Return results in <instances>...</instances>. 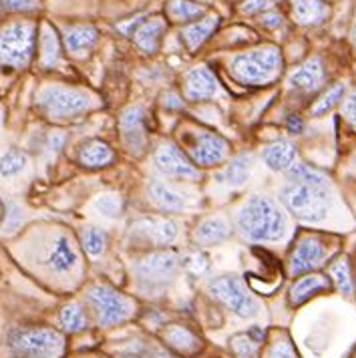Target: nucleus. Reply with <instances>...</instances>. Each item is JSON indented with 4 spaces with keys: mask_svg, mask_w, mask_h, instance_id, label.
<instances>
[{
    "mask_svg": "<svg viewBox=\"0 0 356 358\" xmlns=\"http://www.w3.org/2000/svg\"><path fill=\"white\" fill-rule=\"evenodd\" d=\"M238 229L248 242H278L286 236L288 220L272 197L256 194L238 212Z\"/></svg>",
    "mask_w": 356,
    "mask_h": 358,
    "instance_id": "1",
    "label": "nucleus"
},
{
    "mask_svg": "<svg viewBox=\"0 0 356 358\" xmlns=\"http://www.w3.org/2000/svg\"><path fill=\"white\" fill-rule=\"evenodd\" d=\"M8 350L15 358H59L65 348V338L43 326H22L8 332Z\"/></svg>",
    "mask_w": 356,
    "mask_h": 358,
    "instance_id": "2",
    "label": "nucleus"
},
{
    "mask_svg": "<svg viewBox=\"0 0 356 358\" xmlns=\"http://www.w3.org/2000/svg\"><path fill=\"white\" fill-rule=\"evenodd\" d=\"M282 71V55L276 47L250 50L232 61V75L236 81L250 87H264L276 81Z\"/></svg>",
    "mask_w": 356,
    "mask_h": 358,
    "instance_id": "3",
    "label": "nucleus"
},
{
    "mask_svg": "<svg viewBox=\"0 0 356 358\" xmlns=\"http://www.w3.org/2000/svg\"><path fill=\"white\" fill-rule=\"evenodd\" d=\"M36 105L52 121H66L87 113L93 107V97L81 89L50 85L36 95Z\"/></svg>",
    "mask_w": 356,
    "mask_h": 358,
    "instance_id": "4",
    "label": "nucleus"
},
{
    "mask_svg": "<svg viewBox=\"0 0 356 358\" xmlns=\"http://www.w3.org/2000/svg\"><path fill=\"white\" fill-rule=\"evenodd\" d=\"M87 300L95 310L101 326H115L129 320L135 314V300L105 284H95L87 290Z\"/></svg>",
    "mask_w": 356,
    "mask_h": 358,
    "instance_id": "5",
    "label": "nucleus"
},
{
    "mask_svg": "<svg viewBox=\"0 0 356 358\" xmlns=\"http://www.w3.org/2000/svg\"><path fill=\"white\" fill-rule=\"evenodd\" d=\"M280 197L286 203V208L304 222L324 220L326 212H328V206H330L328 189L312 187V185H300V183L284 185L280 189Z\"/></svg>",
    "mask_w": 356,
    "mask_h": 358,
    "instance_id": "6",
    "label": "nucleus"
},
{
    "mask_svg": "<svg viewBox=\"0 0 356 358\" xmlns=\"http://www.w3.org/2000/svg\"><path fill=\"white\" fill-rule=\"evenodd\" d=\"M34 50V27L31 22H10L0 29V65L22 69Z\"/></svg>",
    "mask_w": 356,
    "mask_h": 358,
    "instance_id": "7",
    "label": "nucleus"
},
{
    "mask_svg": "<svg viewBox=\"0 0 356 358\" xmlns=\"http://www.w3.org/2000/svg\"><path fill=\"white\" fill-rule=\"evenodd\" d=\"M210 292L226 304L232 312H236L242 318H252L259 312V302L254 298V294L245 288L240 278L224 276L215 278L210 282Z\"/></svg>",
    "mask_w": 356,
    "mask_h": 358,
    "instance_id": "8",
    "label": "nucleus"
},
{
    "mask_svg": "<svg viewBox=\"0 0 356 358\" xmlns=\"http://www.w3.org/2000/svg\"><path fill=\"white\" fill-rule=\"evenodd\" d=\"M179 264H181V258L178 252L159 250V252H153L137 262L135 274L145 284L159 286V284H167L169 280H173V276L178 274Z\"/></svg>",
    "mask_w": 356,
    "mask_h": 358,
    "instance_id": "9",
    "label": "nucleus"
},
{
    "mask_svg": "<svg viewBox=\"0 0 356 358\" xmlns=\"http://www.w3.org/2000/svg\"><path fill=\"white\" fill-rule=\"evenodd\" d=\"M119 131L123 145L129 149L133 155H145L149 147V135L145 127V111L141 107H129L125 109L119 119Z\"/></svg>",
    "mask_w": 356,
    "mask_h": 358,
    "instance_id": "10",
    "label": "nucleus"
},
{
    "mask_svg": "<svg viewBox=\"0 0 356 358\" xmlns=\"http://www.w3.org/2000/svg\"><path fill=\"white\" fill-rule=\"evenodd\" d=\"M155 165L165 176L178 179H192L197 181L201 178L197 165L190 162L185 153H181L173 143H162L155 149Z\"/></svg>",
    "mask_w": 356,
    "mask_h": 358,
    "instance_id": "11",
    "label": "nucleus"
},
{
    "mask_svg": "<svg viewBox=\"0 0 356 358\" xmlns=\"http://www.w3.org/2000/svg\"><path fill=\"white\" fill-rule=\"evenodd\" d=\"M326 256H328V248L318 236L302 238L290 256V274L292 276H300L304 272L318 268L326 260Z\"/></svg>",
    "mask_w": 356,
    "mask_h": 358,
    "instance_id": "12",
    "label": "nucleus"
},
{
    "mask_svg": "<svg viewBox=\"0 0 356 358\" xmlns=\"http://www.w3.org/2000/svg\"><path fill=\"white\" fill-rule=\"evenodd\" d=\"M229 153V143L224 137L211 133V131H201L194 137L192 143V157L199 167H213L222 163Z\"/></svg>",
    "mask_w": 356,
    "mask_h": 358,
    "instance_id": "13",
    "label": "nucleus"
},
{
    "mask_svg": "<svg viewBox=\"0 0 356 358\" xmlns=\"http://www.w3.org/2000/svg\"><path fill=\"white\" fill-rule=\"evenodd\" d=\"M77 264H79V254L75 250L73 240L66 234H59L49 248L47 266L55 274L65 276V274H71L77 268Z\"/></svg>",
    "mask_w": 356,
    "mask_h": 358,
    "instance_id": "14",
    "label": "nucleus"
},
{
    "mask_svg": "<svg viewBox=\"0 0 356 358\" xmlns=\"http://www.w3.org/2000/svg\"><path fill=\"white\" fill-rule=\"evenodd\" d=\"M179 228L171 220L145 217L133 224V236H139L153 245H167L178 238Z\"/></svg>",
    "mask_w": 356,
    "mask_h": 358,
    "instance_id": "15",
    "label": "nucleus"
},
{
    "mask_svg": "<svg viewBox=\"0 0 356 358\" xmlns=\"http://www.w3.org/2000/svg\"><path fill=\"white\" fill-rule=\"evenodd\" d=\"M218 93V79L208 66H195L185 75L183 81V95L190 101H204L211 99Z\"/></svg>",
    "mask_w": 356,
    "mask_h": 358,
    "instance_id": "16",
    "label": "nucleus"
},
{
    "mask_svg": "<svg viewBox=\"0 0 356 358\" xmlns=\"http://www.w3.org/2000/svg\"><path fill=\"white\" fill-rule=\"evenodd\" d=\"M324 81H326V71H324L322 59L320 57L308 59L304 65L300 66V69H296L290 75L292 87H296L300 91H306V93L320 89Z\"/></svg>",
    "mask_w": 356,
    "mask_h": 358,
    "instance_id": "17",
    "label": "nucleus"
},
{
    "mask_svg": "<svg viewBox=\"0 0 356 358\" xmlns=\"http://www.w3.org/2000/svg\"><path fill=\"white\" fill-rule=\"evenodd\" d=\"M332 288L330 278L322 276V274H306V276L298 278L290 288V304L292 306H300L312 296L320 292H328Z\"/></svg>",
    "mask_w": 356,
    "mask_h": 358,
    "instance_id": "18",
    "label": "nucleus"
},
{
    "mask_svg": "<svg viewBox=\"0 0 356 358\" xmlns=\"http://www.w3.org/2000/svg\"><path fill=\"white\" fill-rule=\"evenodd\" d=\"M296 147L290 141H274L262 149V162L266 163L272 171H288L296 163Z\"/></svg>",
    "mask_w": 356,
    "mask_h": 358,
    "instance_id": "19",
    "label": "nucleus"
},
{
    "mask_svg": "<svg viewBox=\"0 0 356 358\" xmlns=\"http://www.w3.org/2000/svg\"><path fill=\"white\" fill-rule=\"evenodd\" d=\"M79 162L89 169H101L115 162V151L101 139H89L79 147Z\"/></svg>",
    "mask_w": 356,
    "mask_h": 358,
    "instance_id": "20",
    "label": "nucleus"
},
{
    "mask_svg": "<svg viewBox=\"0 0 356 358\" xmlns=\"http://www.w3.org/2000/svg\"><path fill=\"white\" fill-rule=\"evenodd\" d=\"M147 194H149L151 203H153L155 208L163 210V212H181V210L185 208V199H183V196H181L179 192H176V189H171L167 183L157 181V179L149 181Z\"/></svg>",
    "mask_w": 356,
    "mask_h": 358,
    "instance_id": "21",
    "label": "nucleus"
},
{
    "mask_svg": "<svg viewBox=\"0 0 356 358\" xmlns=\"http://www.w3.org/2000/svg\"><path fill=\"white\" fill-rule=\"evenodd\" d=\"M163 341L167 342L173 350H178L181 355H197L201 350V341L195 336L194 332H190L187 328L179 324H171L165 328L163 332Z\"/></svg>",
    "mask_w": 356,
    "mask_h": 358,
    "instance_id": "22",
    "label": "nucleus"
},
{
    "mask_svg": "<svg viewBox=\"0 0 356 358\" xmlns=\"http://www.w3.org/2000/svg\"><path fill=\"white\" fill-rule=\"evenodd\" d=\"M232 229L224 217H208L195 228L194 240L199 245H215L229 238Z\"/></svg>",
    "mask_w": 356,
    "mask_h": 358,
    "instance_id": "23",
    "label": "nucleus"
},
{
    "mask_svg": "<svg viewBox=\"0 0 356 358\" xmlns=\"http://www.w3.org/2000/svg\"><path fill=\"white\" fill-rule=\"evenodd\" d=\"M165 33V22L163 18L153 17L147 18L145 22L139 27V31L135 33V41L139 45V49H143L147 55H153L159 49V41Z\"/></svg>",
    "mask_w": 356,
    "mask_h": 358,
    "instance_id": "24",
    "label": "nucleus"
},
{
    "mask_svg": "<svg viewBox=\"0 0 356 358\" xmlns=\"http://www.w3.org/2000/svg\"><path fill=\"white\" fill-rule=\"evenodd\" d=\"M97 29L91 24H73L65 31V45L71 52H83L97 43Z\"/></svg>",
    "mask_w": 356,
    "mask_h": 358,
    "instance_id": "25",
    "label": "nucleus"
},
{
    "mask_svg": "<svg viewBox=\"0 0 356 358\" xmlns=\"http://www.w3.org/2000/svg\"><path fill=\"white\" fill-rule=\"evenodd\" d=\"M292 10L300 24H318L328 17V6L322 0H292Z\"/></svg>",
    "mask_w": 356,
    "mask_h": 358,
    "instance_id": "26",
    "label": "nucleus"
},
{
    "mask_svg": "<svg viewBox=\"0 0 356 358\" xmlns=\"http://www.w3.org/2000/svg\"><path fill=\"white\" fill-rule=\"evenodd\" d=\"M215 27H218V17L201 18L199 22H192L190 27H185L181 33V38H183L187 49L197 50L210 38V34L213 33Z\"/></svg>",
    "mask_w": 356,
    "mask_h": 358,
    "instance_id": "27",
    "label": "nucleus"
},
{
    "mask_svg": "<svg viewBox=\"0 0 356 358\" xmlns=\"http://www.w3.org/2000/svg\"><path fill=\"white\" fill-rule=\"evenodd\" d=\"M286 176L290 179V183H300V185H312V187H330V179L324 176L322 171L310 167L306 163H294L290 169L286 171Z\"/></svg>",
    "mask_w": 356,
    "mask_h": 358,
    "instance_id": "28",
    "label": "nucleus"
},
{
    "mask_svg": "<svg viewBox=\"0 0 356 358\" xmlns=\"http://www.w3.org/2000/svg\"><path fill=\"white\" fill-rule=\"evenodd\" d=\"M328 274H330L332 284H334L344 296H353V294H355V280H353L350 264H348L346 258H339L336 262H332L330 268H328Z\"/></svg>",
    "mask_w": 356,
    "mask_h": 358,
    "instance_id": "29",
    "label": "nucleus"
},
{
    "mask_svg": "<svg viewBox=\"0 0 356 358\" xmlns=\"http://www.w3.org/2000/svg\"><path fill=\"white\" fill-rule=\"evenodd\" d=\"M59 59H61L59 36L49 24H45L43 33H41V63L43 66H55L59 63Z\"/></svg>",
    "mask_w": 356,
    "mask_h": 358,
    "instance_id": "30",
    "label": "nucleus"
},
{
    "mask_svg": "<svg viewBox=\"0 0 356 358\" xmlns=\"http://www.w3.org/2000/svg\"><path fill=\"white\" fill-rule=\"evenodd\" d=\"M167 15L176 22H190V20H195L197 17L206 15V8L192 0H169Z\"/></svg>",
    "mask_w": 356,
    "mask_h": 358,
    "instance_id": "31",
    "label": "nucleus"
},
{
    "mask_svg": "<svg viewBox=\"0 0 356 358\" xmlns=\"http://www.w3.org/2000/svg\"><path fill=\"white\" fill-rule=\"evenodd\" d=\"M29 165V155L20 149H8L0 157V176L2 178H15L20 171H24Z\"/></svg>",
    "mask_w": 356,
    "mask_h": 358,
    "instance_id": "32",
    "label": "nucleus"
},
{
    "mask_svg": "<svg viewBox=\"0 0 356 358\" xmlns=\"http://www.w3.org/2000/svg\"><path fill=\"white\" fill-rule=\"evenodd\" d=\"M250 171H252V157L250 155H240L227 165L226 173L220 176L218 179H226L229 185L238 187V185H243L248 181Z\"/></svg>",
    "mask_w": 356,
    "mask_h": 358,
    "instance_id": "33",
    "label": "nucleus"
},
{
    "mask_svg": "<svg viewBox=\"0 0 356 358\" xmlns=\"http://www.w3.org/2000/svg\"><path fill=\"white\" fill-rule=\"evenodd\" d=\"M59 318H61L63 328L69 330V332H81V330L87 328V314L77 302H71V304L63 306Z\"/></svg>",
    "mask_w": 356,
    "mask_h": 358,
    "instance_id": "34",
    "label": "nucleus"
},
{
    "mask_svg": "<svg viewBox=\"0 0 356 358\" xmlns=\"http://www.w3.org/2000/svg\"><path fill=\"white\" fill-rule=\"evenodd\" d=\"M344 91H346V87H344L342 83H336L334 87H330L322 97L318 99V101L310 107L312 117H320V115L328 113L334 105H339L340 101H342V97H344Z\"/></svg>",
    "mask_w": 356,
    "mask_h": 358,
    "instance_id": "35",
    "label": "nucleus"
},
{
    "mask_svg": "<svg viewBox=\"0 0 356 358\" xmlns=\"http://www.w3.org/2000/svg\"><path fill=\"white\" fill-rule=\"evenodd\" d=\"M83 245H85L89 256H93V258L101 256L105 252V245H107L105 231L99 228H87L83 231Z\"/></svg>",
    "mask_w": 356,
    "mask_h": 358,
    "instance_id": "36",
    "label": "nucleus"
},
{
    "mask_svg": "<svg viewBox=\"0 0 356 358\" xmlns=\"http://www.w3.org/2000/svg\"><path fill=\"white\" fill-rule=\"evenodd\" d=\"M95 210L107 217H117L121 210H123V201L121 197L115 196V194H107V196H99L95 199Z\"/></svg>",
    "mask_w": 356,
    "mask_h": 358,
    "instance_id": "37",
    "label": "nucleus"
},
{
    "mask_svg": "<svg viewBox=\"0 0 356 358\" xmlns=\"http://www.w3.org/2000/svg\"><path fill=\"white\" fill-rule=\"evenodd\" d=\"M232 350L240 358H256L258 355V342L250 338V334H238L232 338Z\"/></svg>",
    "mask_w": 356,
    "mask_h": 358,
    "instance_id": "38",
    "label": "nucleus"
},
{
    "mask_svg": "<svg viewBox=\"0 0 356 358\" xmlns=\"http://www.w3.org/2000/svg\"><path fill=\"white\" fill-rule=\"evenodd\" d=\"M41 6L38 0H0L2 10H13V13H31Z\"/></svg>",
    "mask_w": 356,
    "mask_h": 358,
    "instance_id": "39",
    "label": "nucleus"
},
{
    "mask_svg": "<svg viewBox=\"0 0 356 358\" xmlns=\"http://www.w3.org/2000/svg\"><path fill=\"white\" fill-rule=\"evenodd\" d=\"M24 215L22 210L17 203H8V212H6V222H4V231H15L22 224Z\"/></svg>",
    "mask_w": 356,
    "mask_h": 358,
    "instance_id": "40",
    "label": "nucleus"
},
{
    "mask_svg": "<svg viewBox=\"0 0 356 358\" xmlns=\"http://www.w3.org/2000/svg\"><path fill=\"white\" fill-rule=\"evenodd\" d=\"M266 358H298V357H296L294 348L290 346V342L278 341L274 342V346L268 350Z\"/></svg>",
    "mask_w": 356,
    "mask_h": 358,
    "instance_id": "41",
    "label": "nucleus"
},
{
    "mask_svg": "<svg viewBox=\"0 0 356 358\" xmlns=\"http://www.w3.org/2000/svg\"><path fill=\"white\" fill-rule=\"evenodd\" d=\"M245 15H258V13H268L272 10V0H245L242 6Z\"/></svg>",
    "mask_w": 356,
    "mask_h": 358,
    "instance_id": "42",
    "label": "nucleus"
},
{
    "mask_svg": "<svg viewBox=\"0 0 356 358\" xmlns=\"http://www.w3.org/2000/svg\"><path fill=\"white\" fill-rule=\"evenodd\" d=\"M190 270L195 272V274H206V272L210 270V260H208V256H204V254H194L192 260H190Z\"/></svg>",
    "mask_w": 356,
    "mask_h": 358,
    "instance_id": "43",
    "label": "nucleus"
},
{
    "mask_svg": "<svg viewBox=\"0 0 356 358\" xmlns=\"http://www.w3.org/2000/svg\"><path fill=\"white\" fill-rule=\"evenodd\" d=\"M342 113L344 117L353 123L356 127V93H353L350 97L344 101V105H342Z\"/></svg>",
    "mask_w": 356,
    "mask_h": 358,
    "instance_id": "44",
    "label": "nucleus"
},
{
    "mask_svg": "<svg viewBox=\"0 0 356 358\" xmlns=\"http://www.w3.org/2000/svg\"><path fill=\"white\" fill-rule=\"evenodd\" d=\"M145 22V15H139V17L131 18L129 22H123V24H119V31L125 34H135L139 31V27Z\"/></svg>",
    "mask_w": 356,
    "mask_h": 358,
    "instance_id": "45",
    "label": "nucleus"
},
{
    "mask_svg": "<svg viewBox=\"0 0 356 358\" xmlns=\"http://www.w3.org/2000/svg\"><path fill=\"white\" fill-rule=\"evenodd\" d=\"M262 24L268 27V29H278L282 24V15H278L276 10H268L262 15Z\"/></svg>",
    "mask_w": 356,
    "mask_h": 358,
    "instance_id": "46",
    "label": "nucleus"
},
{
    "mask_svg": "<svg viewBox=\"0 0 356 358\" xmlns=\"http://www.w3.org/2000/svg\"><path fill=\"white\" fill-rule=\"evenodd\" d=\"M65 143V135L63 133H52L49 139V151L50 153H57Z\"/></svg>",
    "mask_w": 356,
    "mask_h": 358,
    "instance_id": "47",
    "label": "nucleus"
},
{
    "mask_svg": "<svg viewBox=\"0 0 356 358\" xmlns=\"http://www.w3.org/2000/svg\"><path fill=\"white\" fill-rule=\"evenodd\" d=\"M286 125H288V129H290L292 133H300L302 127H304V121H302V117H298V115H290L288 121H286Z\"/></svg>",
    "mask_w": 356,
    "mask_h": 358,
    "instance_id": "48",
    "label": "nucleus"
},
{
    "mask_svg": "<svg viewBox=\"0 0 356 358\" xmlns=\"http://www.w3.org/2000/svg\"><path fill=\"white\" fill-rule=\"evenodd\" d=\"M248 334H250V338H252V341L258 342V344L264 341V330H262L259 326H254V328H250V332H248Z\"/></svg>",
    "mask_w": 356,
    "mask_h": 358,
    "instance_id": "49",
    "label": "nucleus"
},
{
    "mask_svg": "<svg viewBox=\"0 0 356 358\" xmlns=\"http://www.w3.org/2000/svg\"><path fill=\"white\" fill-rule=\"evenodd\" d=\"M149 358H176L171 357L167 350H163V348H153V350H149Z\"/></svg>",
    "mask_w": 356,
    "mask_h": 358,
    "instance_id": "50",
    "label": "nucleus"
},
{
    "mask_svg": "<svg viewBox=\"0 0 356 358\" xmlns=\"http://www.w3.org/2000/svg\"><path fill=\"white\" fill-rule=\"evenodd\" d=\"M353 41H355V45H356V18H355V24H353Z\"/></svg>",
    "mask_w": 356,
    "mask_h": 358,
    "instance_id": "51",
    "label": "nucleus"
}]
</instances>
